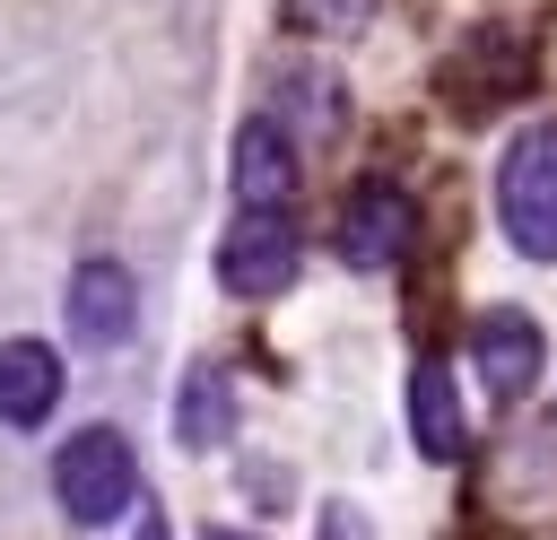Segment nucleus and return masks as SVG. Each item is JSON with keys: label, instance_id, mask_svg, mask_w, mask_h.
Returning <instances> with one entry per match:
<instances>
[{"label": "nucleus", "instance_id": "1", "mask_svg": "<svg viewBox=\"0 0 557 540\" xmlns=\"http://www.w3.org/2000/svg\"><path fill=\"white\" fill-rule=\"evenodd\" d=\"M52 496L78 531H104L139 505V462H131V435L122 427H78L61 453H52Z\"/></svg>", "mask_w": 557, "mask_h": 540}, {"label": "nucleus", "instance_id": "2", "mask_svg": "<svg viewBox=\"0 0 557 540\" xmlns=\"http://www.w3.org/2000/svg\"><path fill=\"white\" fill-rule=\"evenodd\" d=\"M496 218L513 235V253L557 261V122H531L505 165H496Z\"/></svg>", "mask_w": 557, "mask_h": 540}, {"label": "nucleus", "instance_id": "3", "mask_svg": "<svg viewBox=\"0 0 557 540\" xmlns=\"http://www.w3.org/2000/svg\"><path fill=\"white\" fill-rule=\"evenodd\" d=\"M296 261H305V235H296L287 209H244L226 226V244H218V279L235 296H278L296 279Z\"/></svg>", "mask_w": 557, "mask_h": 540}, {"label": "nucleus", "instance_id": "4", "mask_svg": "<svg viewBox=\"0 0 557 540\" xmlns=\"http://www.w3.org/2000/svg\"><path fill=\"white\" fill-rule=\"evenodd\" d=\"M226 174H235V200H244V209H287V200H296V183H305L296 131H287L278 113H252V122L235 131V157H226Z\"/></svg>", "mask_w": 557, "mask_h": 540}, {"label": "nucleus", "instance_id": "5", "mask_svg": "<svg viewBox=\"0 0 557 540\" xmlns=\"http://www.w3.org/2000/svg\"><path fill=\"white\" fill-rule=\"evenodd\" d=\"M409 235H418V209H409L400 183H357L348 192V209H339V261L348 270H392L409 253Z\"/></svg>", "mask_w": 557, "mask_h": 540}, {"label": "nucleus", "instance_id": "6", "mask_svg": "<svg viewBox=\"0 0 557 540\" xmlns=\"http://www.w3.org/2000/svg\"><path fill=\"white\" fill-rule=\"evenodd\" d=\"M470 366H479L487 401H522V392L540 383V322H531L522 305H487V314L470 322Z\"/></svg>", "mask_w": 557, "mask_h": 540}, {"label": "nucleus", "instance_id": "7", "mask_svg": "<svg viewBox=\"0 0 557 540\" xmlns=\"http://www.w3.org/2000/svg\"><path fill=\"white\" fill-rule=\"evenodd\" d=\"M70 331L87 348H122L139 331V287H131L122 261H78L70 270Z\"/></svg>", "mask_w": 557, "mask_h": 540}, {"label": "nucleus", "instance_id": "8", "mask_svg": "<svg viewBox=\"0 0 557 540\" xmlns=\"http://www.w3.org/2000/svg\"><path fill=\"white\" fill-rule=\"evenodd\" d=\"M61 348L44 340H0V427H44L61 409Z\"/></svg>", "mask_w": 557, "mask_h": 540}, {"label": "nucleus", "instance_id": "9", "mask_svg": "<svg viewBox=\"0 0 557 540\" xmlns=\"http://www.w3.org/2000/svg\"><path fill=\"white\" fill-rule=\"evenodd\" d=\"M409 435H418V453H426V462H461L470 418H461L453 366H418V375H409Z\"/></svg>", "mask_w": 557, "mask_h": 540}, {"label": "nucleus", "instance_id": "10", "mask_svg": "<svg viewBox=\"0 0 557 540\" xmlns=\"http://www.w3.org/2000/svg\"><path fill=\"white\" fill-rule=\"evenodd\" d=\"M226 427H235V392H226V375H218V366H191V375H183V401H174V435H183L191 453H218Z\"/></svg>", "mask_w": 557, "mask_h": 540}, {"label": "nucleus", "instance_id": "11", "mask_svg": "<svg viewBox=\"0 0 557 540\" xmlns=\"http://www.w3.org/2000/svg\"><path fill=\"white\" fill-rule=\"evenodd\" d=\"M296 17H305L313 35H357V26L374 17V0H296Z\"/></svg>", "mask_w": 557, "mask_h": 540}, {"label": "nucleus", "instance_id": "12", "mask_svg": "<svg viewBox=\"0 0 557 540\" xmlns=\"http://www.w3.org/2000/svg\"><path fill=\"white\" fill-rule=\"evenodd\" d=\"M287 105H296L313 131H339V87H331V78H296V87H287Z\"/></svg>", "mask_w": 557, "mask_h": 540}, {"label": "nucleus", "instance_id": "13", "mask_svg": "<svg viewBox=\"0 0 557 540\" xmlns=\"http://www.w3.org/2000/svg\"><path fill=\"white\" fill-rule=\"evenodd\" d=\"M139 540H165V523H157V514H139Z\"/></svg>", "mask_w": 557, "mask_h": 540}, {"label": "nucleus", "instance_id": "14", "mask_svg": "<svg viewBox=\"0 0 557 540\" xmlns=\"http://www.w3.org/2000/svg\"><path fill=\"white\" fill-rule=\"evenodd\" d=\"M209 540H244V531H209Z\"/></svg>", "mask_w": 557, "mask_h": 540}]
</instances>
